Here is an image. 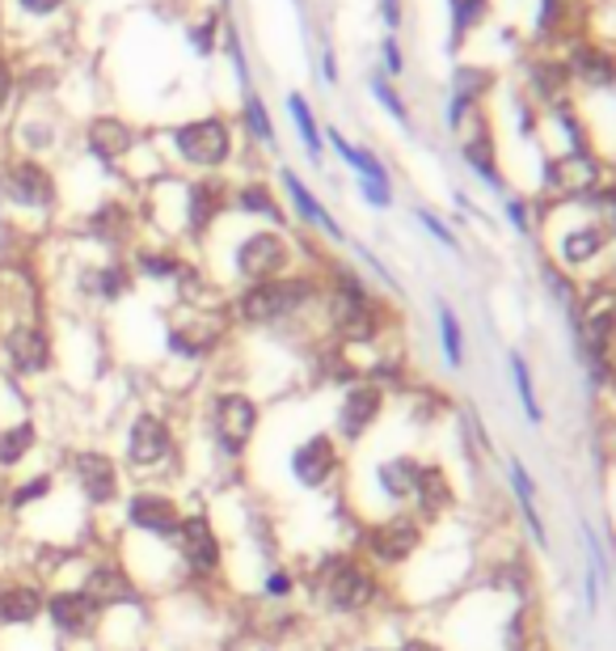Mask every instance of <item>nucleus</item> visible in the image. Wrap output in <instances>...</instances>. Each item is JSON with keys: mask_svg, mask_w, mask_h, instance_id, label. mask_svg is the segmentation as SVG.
I'll return each mask as SVG.
<instances>
[{"mask_svg": "<svg viewBox=\"0 0 616 651\" xmlns=\"http://www.w3.org/2000/svg\"><path fill=\"white\" fill-rule=\"evenodd\" d=\"M110 449L127 483H178L187 474V423H178L166 402L127 407Z\"/></svg>", "mask_w": 616, "mask_h": 651, "instance_id": "1", "label": "nucleus"}, {"mask_svg": "<svg viewBox=\"0 0 616 651\" xmlns=\"http://www.w3.org/2000/svg\"><path fill=\"white\" fill-rule=\"evenodd\" d=\"M199 432H203V444H208V465L215 474H233V470L245 465L262 432V402L237 381L215 386L212 393H203Z\"/></svg>", "mask_w": 616, "mask_h": 651, "instance_id": "2", "label": "nucleus"}, {"mask_svg": "<svg viewBox=\"0 0 616 651\" xmlns=\"http://www.w3.org/2000/svg\"><path fill=\"white\" fill-rule=\"evenodd\" d=\"M55 474L76 504L89 516H115L127 495V474H123L119 458L110 444L102 440H72L68 449L55 458Z\"/></svg>", "mask_w": 616, "mask_h": 651, "instance_id": "3", "label": "nucleus"}, {"mask_svg": "<svg viewBox=\"0 0 616 651\" xmlns=\"http://www.w3.org/2000/svg\"><path fill=\"white\" fill-rule=\"evenodd\" d=\"M317 301H321V284L312 275H279V280L241 288L224 305V314L241 330H279L287 322L305 317Z\"/></svg>", "mask_w": 616, "mask_h": 651, "instance_id": "4", "label": "nucleus"}, {"mask_svg": "<svg viewBox=\"0 0 616 651\" xmlns=\"http://www.w3.org/2000/svg\"><path fill=\"white\" fill-rule=\"evenodd\" d=\"M60 372V343L51 335V326L34 309L9 317L0 326V377H9L25 393L55 381Z\"/></svg>", "mask_w": 616, "mask_h": 651, "instance_id": "5", "label": "nucleus"}, {"mask_svg": "<svg viewBox=\"0 0 616 651\" xmlns=\"http://www.w3.org/2000/svg\"><path fill=\"white\" fill-rule=\"evenodd\" d=\"M308 597L333 618H359L380 601V579L368 558L351 555V550H333V555L312 563Z\"/></svg>", "mask_w": 616, "mask_h": 651, "instance_id": "6", "label": "nucleus"}, {"mask_svg": "<svg viewBox=\"0 0 616 651\" xmlns=\"http://www.w3.org/2000/svg\"><path fill=\"white\" fill-rule=\"evenodd\" d=\"M233 322L220 305H178L161 326V356L187 377H199L229 343Z\"/></svg>", "mask_w": 616, "mask_h": 651, "instance_id": "7", "label": "nucleus"}, {"mask_svg": "<svg viewBox=\"0 0 616 651\" xmlns=\"http://www.w3.org/2000/svg\"><path fill=\"white\" fill-rule=\"evenodd\" d=\"M169 555L178 563L187 588H220L229 579V537L220 529L212 507H187L182 525L169 542Z\"/></svg>", "mask_w": 616, "mask_h": 651, "instance_id": "8", "label": "nucleus"}, {"mask_svg": "<svg viewBox=\"0 0 616 651\" xmlns=\"http://www.w3.org/2000/svg\"><path fill=\"white\" fill-rule=\"evenodd\" d=\"M102 605L68 576L47 579V609H43V627L64 651H94L102 648Z\"/></svg>", "mask_w": 616, "mask_h": 651, "instance_id": "9", "label": "nucleus"}, {"mask_svg": "<svg viewBox=\"0 0 616 651\" xmlns=\"http://www.w3.org/2000/svg\"><path fill=\"white\" fill-rule=\"evenodd\" d=\"M187 507L190 504L187 495L178 491V483H131L119 512H115V533L169 546L178 525H182V516H187Z\"/></svg>", "mask_w": 616, "mask_h": 651, "instance_id": "10", "label": "nucleus"}, {"mask_svg": "<svg viewBox=\"0 0 616 651\" xmlns=\"http://www.w3.org/2000/svg\"><path fill=\"white\" fill-rule=\"evenodd\" d=\"M321 296H326V322H330V335L338 338V347H368L384 335V309L359 275L338 266L333 288Z\"/></svg>", "mask_w": 616, "mask_h": 651, "instance_id": "11", "label": "nucleus"}, {"mask_svg": "<svg viewBox=\"0 0 616 651\" xmlns=\"http://www.w3.org/2000/svg\"><path fill=\"white\" fill-rule=\"evenodd\" d=\"M47 609V579L22 563L0 567V634L43 627Z\"/></svg>", "mask_w": 616, "mask_h": 651, "instance_id": "12", "label": "nucleus"}, {"mask_svg": "<svg viewBox=\"0 0 616 651\" xmlns=\"http://www.w3.org/2000/svg\"><path fill=\"white\" fill-rule=\"evenodd\" d=\"M279 275H291V245L284 233H275V229L245 233L233 250V280L249 288V284H266Z\"/></svg>", "mask_w": 616, "mask_h": 651, "instance_id": "13", "label": "nucleus"}, {"mask_svg": "<svg viewBox=\"0 0 616 651\" xmlns=\"http://www.w3.org/2000/svg\"><path fill=\"white\" fill-rule=\"evenodd\" d=\"M342 444L333 440V432H308L305 440L291 444L287 453V474L300 491H326L338 483L342 474Z\"/></svg>", "mask_w": 616, "mask_h": 651, "instance_id": "14", "label": "nucleus"}, {"mask_svg": "<svg viewBox=\"0 0 616 651\" xmlns=\"http://www.w3.org/2000/svg\"><path fill=\"white\" fill-rule=\"evenodd\" d=\"M0 195L25 212H51L60 199V187H55V174L39 157H13L0 166Z\"/></svg>", "mask_w": 616, "mask_h": 651, "instance_id": "15", "label": "nucleus"}, {"mask_svg": "<svg viewBox=\"0 0 616 651\" xmlns=\"http://www.w3.org/2000/svg\"><path fill=\"white\" fill-rule=\"evenodd\" d=\"M173 153L187 161V166L215 174L220 166H229L233 157V132L224 119H190L182 127H173Z\"/></svg>", "mask_w": 616, "mask_h": 651, "instance_id": "16", "label": "nucleus"}, {"mask_svg": "<svg viewBox=\"0 0 616 651\" xmlns=\"http://www.w3.org/2000/svg\"><path fill=\"white\" fill-rule=\"evenodd\" d=\"M47 444V428L34 410L22 414H4L0 419V483L18 479L25 470H34V461Z\"/></svg>", "mask_w": 616, "mask_h": 651, "instance_id": "17", "label": "nucleus"}, {"mask_svg": "<svg viewBox=\"0 0 616 651\" xmlns=\"http://www.w3.org/2000/svg\"><path fill=\"white\" fill-rule=\"evenodd\" d=\"M380 414H384V386H376L372 377H359L351 386H342V398L333 410V440L359 444L380 423Z\"/></svg>", "mask_w": 616, "mask_h": 651, "instance_id": "18", "label": "nucleus"}, {"mask_svg": "<svg viewBox=\"0 0 616 651\" xmlns=\"http://www.w3.org/2000/svg\"><path fill=\"white\" fill-rule=\"evenodd\" d=\"M418 546H423V525L414 516H384L363 529V555L372 567H402L418 555Z\"/></svg>", "mask_w": 616, "mask_h": 651, "instance_id": "19", "label": "nucleus"}, {"mask_svg": "<svg viewBox=\"0 0 616 651\" xmlns=\"http://www.w3.org/2000/svg\"><path fill=\"white\" fill-rule=\"evenodd\" d=\"M136 288V275H131V266L123 263V259H106V263H94L85 266L81 275H76V292L85 296V301H94V305H119L127 301Z\"/></svg>", "mask_w": 616, "mask_h": 651, "instance_id": "20", "label": "nucleus"}, {"mask_svg": "<svg viewBox=\"0 0 616 651\" xmlns=\"http://www.w3.org/2000/svg\"><path fill=\"white\" fill-rule=\"evenodd\" d=\"M229 208V187L215 178H199L187 187V208H182V229L190 238H208L215 229L220 212Z\"/></svg>", "mask_w": 616, "mask_h": 651, "instance_id": "21", "label": "nucleus"}, {"mask_svg": "<svg viewBox=\"0 0 616 651\" xmlns=\"http://www.w3.org/2000/svg\"><path fill=\"white\" fill-rule=\"evenodd\" d=\"M545 187L562 199H587L599 187V166L587 153H566L545 166Z\"/></svg>", "mask_w": 616, "mask_h": 651, "instance_id": "22", "label": "nucleus"}, {"mask_svg": "<svg viewBox=\"0 0 616 651\" xmlns=\"http://www.w3.org/2000/svg\"><path fill=\"white\" fill-rule=\"evenodd\" d=\"M85 148H89L94 161L115 166V161H123V157L136 148V132L123 119H94L89 123V132H85Z\"/></svg>", "mask_w": 616, "mask_h": 651, "instance_id": "23", "label": "nucleus"}, {"mask_svg": "<svg viewBox=\"0 0 616 651\" xmlns=\"http://www.w3.org/2000/svg\"><path fill=\"white\" fill-rule=\"evenodd\" d=\"M127 266H131L136 280H148V284H173V288H178V280H182V271H187L190 263L178 254V250H169V245H140Z\"/></svg>", "mask_w": 616, "mask_h": 651, "instance_id": "24", "label": "nucleus"}, {"mask_svg": "<svg viewBox=\"0 0 616 651\" xmlns=\"http://www.w3.org/2000/svg\"><path fill=\"white\" fill-rule=\"evenodd\" d=\"M279 178H284V191H287V199H291V208H296V217L305 220V224H312V229H321V233H326V238H333V242H342V229H338V220H333L330 212L317 203V195L308 191V187L300 182V178H296V174H291V169H284Z\"/></svg>", "mask_w": 616, "mask_h": 651, "instance_id": "25", "label": "nucleus"}, {"mask_svg": "<svg viewBox=\"0 0 616 651\" xmlns=\"http://www.w3.org/2000/svg\"><path fill=\"white\" fill-rule=\"evenodd\" d=\"M418 470H423V461L414 458H389L376 465V486L380 495L389 500V504H405V500H414V483H418Z\"/></svg>", "mask_w": 616, "mask_h": 651, "instance_id": "26", "label": "nucleus"}, {"mask_svg": "<svg viewBox=\"0 0 616 651\" xmlns=\"http://www.w3.org/2000/svg\"><path fill=\"white\" fill-rule=\"evenodd\" d=\"M574 76H583L587 85L595 90H604V85H616V55L604 48H595V43H578V48L570 51V64H566Z\"/></svg>", "mask_w": 616, "mask_h": 651, "instance_id": "27", "label": "nucleus"}, {"mask_svg": "<svg viewBox=\"0 0 616 651\" xmlns=\"http://www.w3.org/2000/svg\"><path fill=\"white\" fill-rule=\"evenodd\" d=\"M490 85H495V76L486 73V69H474V64H460V69H456V76H452V106H448L452 127H460L465 111H469Z\"/></svg>", "mask_w": 616, "mask_h": 651, "instance_id": "28", "label": "nucleus"}, {"mask_svg": "<svg viewBox=\"0 0 616 651\" xmlns=\"http://www.w3.org/2000/svg\"><path fill=\"white\" fill-rule=\"evenodd\" d=\"M452 483L448 474H444V465H423L418 470V483H414V504L423 507V516H439L444 507H452Z\"/></svg>", "mask_w": 616, "mask_h": 651, "instance_id": "29", "label": "nucleus"}, {"mask_svg": "<svg viewBox=\"0 0 616 651\" xmlns=\"http://www.w3.org/2000/svg\"><path fill=\"white\" fill-rule=\"evenodd\" d=\"M229 208H237V212H245V217L270 220V224H284V208H279V199H275L270 187H262V182L233 187V191H229Z\"/></svg>", "mask_w": 616, "mask_h": 651, "instance_id": "30", "label": "nucleus"}, {"mask_svg": "<svg viewBox=\"0 0 616 651\" xmlns=\"http://www.w3.org/2000/svg\"><path fill=\"white\" fill-rule=\"evenodd\" d=\"M604 242H608V229L604 224H578V229H570L566 238H562V259L570 266L592 263L595 254L604 250Z\"/></svg>", "mask_w": 616, "mask_h": 651, "instance_id": "31", "label": "nucleus"}, {"mask_svg": "<svg viewBox=\"0 0 616 651\" xmlns=\"http://www.w3.org/2000/svg\"><path fill=\"white\" fill-rule=\"evenodd\" d=\"M127 233H131V212H123L115 199H106L94 217H89V238H97V242L123 245Z\"/></svg>", "mask_w": 616, "mask_h": 651, "instance_id": "32", "label": "nucleus"}, {"mask_svg": "<svg viewBox=\"0 0 616 651\" xmlns=\"http://www.w3.org/2000/svg\"><path fill=\"white\" fill-rule=\"evenodd\" d=\"M300 592V579H296V571L291 567H284V563H270V567H262L258 576V601L266 605H287L291 597Z\"/></svg>", "mask_w": 616, "mask_h": 651, "instance_id": "33", "label": "nucleus"}, {"mask_svg": "<svg viewBox=\"0 0 616 651\" xmlns=\"http://www.w3.org/2000/svg\"><path fill=\"white\" fill-rule=\"evenodd\" d=\"M330 145L338 148V157L355 169L359 178H368V182H389V169L380 166L376 153H368V148H355L351 140H342V132H330Z\"/></svg>", "mask_w": 616, "mask_h": 651, "instance_id": "34", "label": "nucleus"}, {"mask_svg": "<svg viewBox=\"0 0 616 651\" xmlns=\"http://www.w3.org/2000/svg\"><path fill=\"white\" fill-rule=\"evenodd\" d=\"M465 161H469L486 182H495V187L502 182V178H498V166H495V140H490L486 132H477L474 140H465Z\"/></svg>", "mask_w": 616, "mask_h": 651, "instance_id": "35", "label": "nucleus"}, {"mask_svg": "<svg viewBox=\"0 0 616 651\" xmlns=\"http://www.w3.org/2000/svg\"><path fill=\"white\" fill-rule=\"evenodd\" d=\"M287 111H291V119H296V127H300V140L308 145V153L321 157V132H317V119H312L308 102L300 94H291L287 97Z\"/></svg>", "mask_w": 616, "mask_h": 651, "instance_id": "36", "label": "nucleus"}, {"mask_svg": "<svg viewBox=\"0 0 616 651\" xmlns=\"http://www.w3.org/2000/svg\"><path fill=\"white\" fill-rule=\"evenodd\" d=\"M566 64H553V60H541L537 69H532V76H537V90L549 97V102H557V97L566 94Z\"/></svg>", "mask_w": 616, "mask_h": 651, "instance_id": "37", "label": "nucleus"}, {"mask_svg": "<svg viewBox=\"0 0 616 651\" xmlns=\"http://www.w3.org/2000/svg\"><path fill=\"white\" fill-rule=\"evenodd\" d=\"M439 335H444V356L456 368V364L465 360V335H460V322H456V314H452L448 305L439 309Z\"/></svg>", "mask_w": 616, "mask_h": 651, "instance_id": "38", "label": "nucleus"}, {"mask_svg": "<svg viewBox=\"0 0 616 651\" xmlns=\"http://www.w3.org/2000/svg\"><path fill=\"white\" fill-rule=\"evenodd\" d=\"M511 372H516V386H520V402H523V410H528V419H532V423H541V419H545V410H541V402H537L532 372H528L523 356H516V360H511Z\"/></svg>", "mask_w": 616, "mask_h": 651, "instance_id": "39", "label": "nucleus"}, {"mask_svg": "<svg viewBox=\"0 0 616 651\" xmlns=\"http://www.w3.org/2000/svg\"><path fill=\"white\" fill-rule=\"evenodd\" d=\"M245 127H249V136L262 140V145H270L275 140V127H270V115H266V106H262V97H245Z\"/></svg>", "mask_w": 616, "mask_h": 651, "instance_id": "40", "label": "nucleus"}, {"mask_svg": "<svg viewBox=\"0 0 616 651\" xmlns=\"http://www.w3.org/2000/svg\"><path fill=\"white\" fill-rule=\"evenodd\" d=\"M481 9H486V0H456V4H452V30H456V43L469 34V25L481 18Z\"/></svg>", "mask_w": 616, "mask_h": 651, "instance_id": "41", "label": "nucleus"}, {"mask_svg": "<svg viewBox=\"0 0 616 651\" xmlns=\"http://www.w3.org/2000/svg\"><path fill=\"white\" fill-rule=\"evenodd\" d=\"M372 94L380 97V106H384V111H393V119H397V123H410V111L402 106V97L393 94V90H389L384 81H372Z\"/></svg>", "mask_w": 616, "mask_h": 651, "instance_id": "42", "label": "nucleus"}, {"mask_svg": "<svg viewBox=\"0 0 616 651\" xmlns=\"http://www.w3.org/2000/svg\"><path fill=\"white\" fill-rule=\"evenodd\" d=\"M359 191H363V199H368L372 208H389V203H393V187H389V182H368V178H359Z\"/></svg>", "mask_w": 616, "mask_h": 651, "instance_id": "43", "label": "nucleus"}, {"mask_svg": "<svg viewBox=\"0 0 616 651\" xmlns=\"http://www.w3.org/2000/svg\"><path fill=\"white\" fill-rule=\"evenodd\" d=\"M587 199H592L595 208L604 212V220L613 224V233H616V191H592V195H587Z\"/></svg>", "mask_w": 616, "mask_h": 651, "instance_id": "44", "label": "nucleus"}, {"mask_svg": "<svg viewBox=\"0 0 616 651\" xmlns=\"http://www.w3.org/2000/svg\"><path fill=\"white\" fill-rule=\"evenodd\" d=\"M9 97H13V73H9V64L0 60V115H4V106H9Z\"/></svg>", "mask_w": 616, "mask_h": 651, "instance_id": "45", "label": "nucleus"}, {"mask_svg": "<svg viewBox=\"0 0 616 651\" xmlns=\"http://www.w3.org/2000/svg\"><path fill=\"white\" fill-rule=\"evenodd\" d=\"M384 69L397 76L402 73V51H397V43L393 39H384Z\"/></svg>", "mask_w": 616, "mask_h": 651, "instance_id": "46", "label": "nucleus"}, {"mask_svg": "<svg viewBox=\"0 0 616 651\" xmlns=\"http://www.w3.org/2000/svg\"><path fill=\"white\" fill-rule=\"evenodd\" d=\"M18 4H22L25 13H39V18H43V13H55L64 0H18Z\"/></svg>", "mask_w": 616, "mask_h": 651, "instance_id": "47", "label": "nucleus"}, {"mask_svg": "<svg viewBox=\"0 0 616 651\" xmlns=\"http://www.w3.org/2000/svg\"><path fill=\"white\" fill-rule=\"evenodd\" d=\"M418 220H423V224H427L431 233H435V238H439V242H444V245H452V242H456V238H452L448 229H444V224H439V217H431V212H418Z\"/></svg>", "mask_w": 616, "mask_h": 651, "instance_id": "48", "label": "nucleus"}, {"mask_svg": "<svg viewBox=\"0 0 616 651\" xmlns=\"http://www.w3.org/2000/svg\"><path fill=\"white\" fill-rule=\"evenodd\" d=\"M190 39H194V48L199 51H212V22L194 25V34H190Z\"/></svg>", "mask_w": 616, "mask_h": 651, "instance_id": "49", "label": "nucleus"}, {"mask_svg": "<svg viewBox=\"0 0 616 651\" xmlns=\"http://www.w3.org/2000/svg\"><path fill=\"white\" fill-rule=\"evenodd\" d=\"M384 22L389 25L402 22V0H384Z\"/></svg>", "mask_w": 616, "mask_h": 651, "instance_id": "50", "label": "nucleus"}, {"mask_svg": "<svg viewBox=\"0 0 616 651\" xmlns=\"http://www.w3.org/2000/svg\"><path fill=\"white\" fill-rule=\"evenodd\" d=\"M402 651H444V648H435V643H427V639H410Z\"/></svg>", "mask_w": 616, "mask_h": 651, "instance_id": "51", "label": "nucleus"}, {"mask_svg": "<svg viewBox=\"0 0 616 651\" xmlns=\"http://www.w3.org/2000/svg\"><path fill=\"white\" fill-rule=\"evenodd\" d=\"M140 651H161V648H152V643H148V648H140Z\"/></svg>", "mask_w": 616, "mask_h": 651, "instance_id": "52", "label": "nucleus"}, {"mask_svg": "<svg viewBox=\"0 0 616 651\" xmlns=\"http://www.w3.org/2000/svg\"><path fill=\"white\" fill-rule=\"evenodd\" d=\"M94 651H106V648H94Z\"/></svg>", "mask_w": 616, "mask_h": 651, "instance_id": "53", "label": "nucleus"}]
</instances>
